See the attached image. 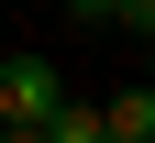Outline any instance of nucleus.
<instances>
[{"instance_id":"nucleus-1","label":"nucleus","mask_w":155,"mask_h":143,"mask_svg":"<svg viewBox=\"0 0 155 143\" xmlns=\"http://www.w3.org/2000/svg\"><path fill=\"white\" fill-rule=\"evenodd\" d=\"M55 99H67V88H55V66H45V55H11V66H0V132H22V143H33Z\"/></svg>"},{"instance_id":"nucleus-2","label":"nucleus","mask_w":155,"mask_h":143,"mask_svg":"<svg viewBox=\"0 0 155 143\" xmlns=\"http://www.w3.org/2000/svg\"><path fill=\"white\" fill-rule=\"evenodd\" d=\"M100 143H155V88H122L100 110Z\"/></svg>"},{"instance_id":"nucleus-3","label":"nucleus","mask_w":155,"mask_h":143,"mask_svg":"<svg viewBox=\"0 0 155 143\" xmlns=\"http://www.w3.org/2000/svg\"><path fill=\"white\" fill-rule=\"evenodd\" d=\"M89 22H111V33H155V0H78Z\"/></svg>"}]
</instances>
